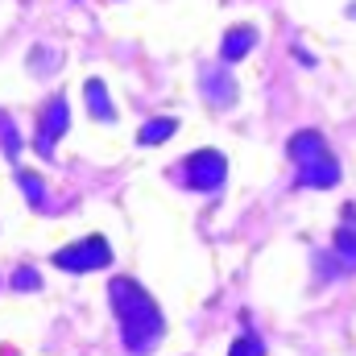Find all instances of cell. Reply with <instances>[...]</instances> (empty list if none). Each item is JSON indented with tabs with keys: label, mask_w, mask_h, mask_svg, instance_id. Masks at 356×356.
I'll return each instance as SVG.
<instances>
[{
	"label": "cell",
	"mask_w": 356,
	"mask_h": 356,
	"mask_svg": "<svg viewBox=\"0 0 356 356\" xmlns=\"http://www.w3.org/2000/svg\"><path fill=\"white\" fill-rule=\"evenodd\" d=\"M108 298H112V311L120 319L124 348L133 356H149L158 348L162 332H166V319H162V307L154 302V294L145 286H137L133 277H112Z\"/></svg>",
	"instance_id": "6da1fadb"
},
{
	"label": "cell",
	"mask_w": 356,
	"mask_h": 356,
	"mask_svg": "<svg viewBox=\"0 0 356 356\" xmlns=\"http://www.w3.org/2000/svg\"><path fill=\"white\" fill-rule=\"evenodd\" d=\"M108 261H112V249L104 236H83V241L63 245L54 253V266L67 269V273H91V269H104Z\"/></svg>",
	"instance_id": "7a4b0ae2"
},
{
	"label": "cell",
	"mask_w": 356,
	"mask_h": 356,
	"mask_svg": "<svg viewBox=\"0 0 356 356\" xmlns=\"http://www.w3.org/2000/svg\"><path fill=\"white\" fill-rule=\"evenodd\" d=\"M67 124H71L67 95H50V99L42 104V116H38V137H33V145H38V154H42V158H54V145H58V137L67 133Z\"/></svg>",
	"instance_id": "3957f363"
},
{
	"label": "cell",
	"mask_w": 356,
	"mask_h": 356,
	"mask_svg": "<svg viewBox=\"0 0 356 356\" xmlns=\"http://www.w3.org/2000/svg\"><path fill=\"white\" fill-rule=\"evenodd\" d=\"M182 170H186V182H191L195 191H216V186H224V178H228V162H224L220 149H195V154L182 162Z\"/></svg>",
	"instance_id": "277c9868"
},
{
	"label": "cell",
	"mask_w": 356,
	"mask_h": 356,
	"mask_svg": "<svg viewBox=\"0 0 356 356\" xmlns=\"http://www.w3.org/2000/svg\"><path fill=\"white\" fill-rule=\"evenodd\" d=\"M298 182L302 186H336L340 182V162L332 158V154H319V158H311V162H302L298 166Z\"/></svg>",
	"instance_id": "5b68a950"
},
{
	"label": "cell",
	"mask_w": 356,
	"mask_h": 356,
	"mask_svg": "<svg viewBox=\"0 0 356 356\" xmlns=\"http://www.w3.org/2000/svg\"><path fill=\"white\" fill-rule=\"evenodd\" d=\"M253 46H257V29H253V25H232V29L224 33V42H220V58H224V63H241Z\"/></svg>",
	"instance_id": "8992f818"
},
{
	"label": "cell",
	"mask_w": 356,
	"mask_h": 356,
	"mask_svg": "<svg viewBox=\"0 0 356 356\" xmlns=\"http://www.w3.org/2000/svg\"><path fill=\"white\" fill-rule=\"evenodd\" d=\"M203 91H207V99H211L216 108H232V104H236V83H232L228 71H220V67H207V71H203Z\"/></svg>",
	"instance_id": "52a82bcc"
},
{
	"label": "cell",
	"mask_w": 356,
	"mask_h": 356,
	"mask_svg": "<svg viewBox=\"0 0 356 356\" xmlns=\"http://www.w3.org/2000/svg\"><path fill=\"white\" fill-rule=\"evenodd\" d=\"M286 149H290V158L302 166V162H311V158L327 154V141H323L315 129H302V133H294V137H290V145H286Z\"/></svg>",
	"instance_id": "ba28073f"
},
{
	"label": "cell",
	"mask_w": 356,
	"mask_h": 356,
	"mask_svg": "<svg viewBox=\"0 0 356 356\" xmlns=\"http://www.w3.org/2000/svg\"><path fill=\"white\" fill-rule=\"evenodd\" d=\"M83 95H88V112L95 116V120H104V124L116 120V108L108 104V88H104V79H88V83H83Z\"/></svg>",
	"instance_id": "9c48e42d"
},
{
	"label": "cell",
	"mask_w": 356,
	"mask_h": 356,
	"mask_svg": "<svg viewBox=\"0 0 356 356\" xmlns=\"http://www.w3.org/2000/svg\"><path fill=\"white\" fill-rule=\"evenodd\" d=\"M178 129L175 116H158V120H149V124H141V133H137V141L141 145H162V141H170Z\"/></svg>",
	"instance_id": "30bf717a"
},
{
	"label": "cell",
	"mask_w": 356,
	"mask_h": 356,
	"mask_svg": "<svg viewBox=\"0 0 356 356\" xmlns=\"http://www.w3.org/2000/svg\"><path fill=\"white\" fill-rule=\"evenodd\" d=\"M17 186L29 195V203H33V207H42V211L50 207V203H46V186H42V178L33 175V170H17Z\"/></svg>",
	"instance_id": "8fae6325"
},
{
	"label": "cell",
	"mask_w": 356,
	"mask_h": 356,
	"mask_svg": "<svg viewBox=\"0 0 356 356\" xmlns=\"http://www.w3.org/2000/svg\"><path fill=\"white\" fill-rule=\"evenodd\" d=\"M336 253H340L348 266H356V228L353 224H344V228L336 232Z\"/></svg>",
	"instance_id": "7c38bea8"
},
{
	"label": "cell",
	"mask_w": 356,
	"mask_h": 356,
	"mask_svg": "<svg viewBox=\"0 0 356 356\" xmlns=\"http://www.w3.org/2000/svg\"><path fill=\"white\" fill-rule=\"evenodd\" d=\"M228 356H266V344H261V336L245 332V336H236V344L228 348Z\"/></svg>",
	"instance_id": "4fadbf2b"
},
{
	"label": "cell",
	"mask_w": 356,
	"mask_h": 356,
	"mask_svg": "<svg viewBox=\"0 0 356 356\" xmlns=\"http://www.w3.org/2000/svg\"><path fill=\"white\" fill-rule=\"evenodd\" d=\"M0 141H4V154L8 158H17L21 154V137H17V129H13V120L0 112Z\"/></svg>",
	"instance_id": "5bb4252c"
},
{
	"label": "cell",
	"mask_w": 356,
	"mask_h": 356,
	"mask_svg": "<svg viewBox=\"0 0 356 356\" xmlns=\"http://www.w3.org/2000/svg\"><path fill=\"white\" fill-rule=\"evenodd\" d=\"M38 286H42V277H38V273H33L29 266L13 273V290H38Z\"/></svg>",
	"instance_id": "9a60e30c"
}]
</instances>
